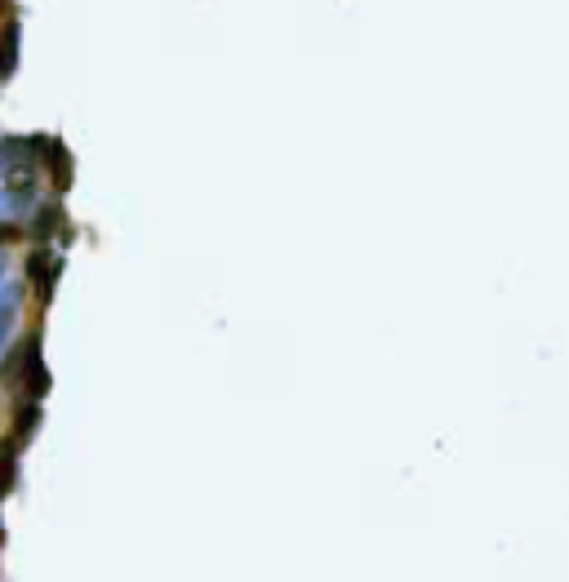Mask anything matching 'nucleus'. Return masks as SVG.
Listing matches in <instances>:
<instances>
[{
    "mask_svg": "<svg viewBox=\"0 0 569 582\" xmlns=\"http://www.w3.org/2000/svg\"><path fill=\"white\" fill-rule=\"evenodd\" d=\"M18 240V227H0V245H14Z\"/></svg>",
    "mask_w": 569,
    "mask_h": 582,
    "instance_id": "obj_1",
    "label": "nucleus"
},
{
    "mask_svg": "<svg viewBox=\"0 0 569 582\" xmlns=\"http://www.w3.org/2000/svg\"><path fill=\"white\" fill-rule=\"evenodd\" d=\"M0 547H5V525H0Z\"/></svg>",
    "mask_w": 569,
    "mask_h": 582,
    "instance_id": "obj_2",
    "label": "nucleus"
}]
</instances>
